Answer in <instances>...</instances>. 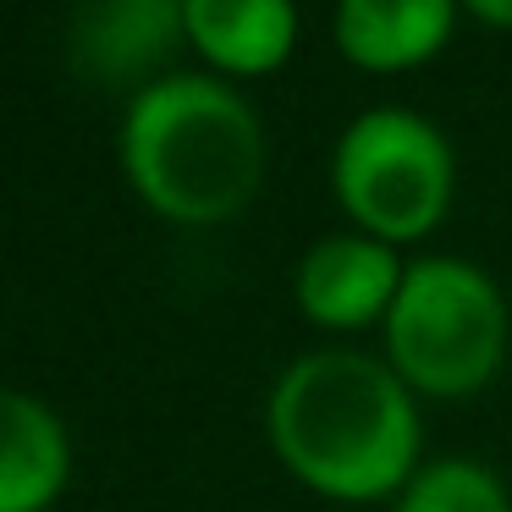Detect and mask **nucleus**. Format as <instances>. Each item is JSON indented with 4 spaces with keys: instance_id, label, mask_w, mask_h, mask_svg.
Returning <instances> with one entry per match:
<instances>
[{
    "instance_id": "obj_1",
    "label": "nucleus",
    "mask_w": 512,
    "mask_h": 512,
    "mask_svg": "<svg viewBox=\"0 0 512 512\" xmlns=\"http://www.w3.org/2000/svg\"><path fill=\"white\" fill-rule=\"evenodd\" d=\"M265 430L287 474L331 501L402 496L419 474L413 386L369 353L325 347L281 369Z\"/></svg>"
},
{
    "instance_id": "obj_2",
    "label": "nucleus",
    "mask_w": 512,
    "mask_h": 512,
    "mask_svg": "<svg viewBox=\"0 0 512 512\" xmlns=\"http://www.w3.org/2000/svg\"><path fill=\"white\" fill-rule=\"evenodd\" d=\"M122 166L155 215L182 226H221L259 193L265 133L248 100L221 78L166 72L127 105Z\"/></svg>"
},
{
    "instance_id": "obj_3",
    "label": "nucleus",
    "mask_w": 512,
    "mask_h": 512,
    "mask_svg": "<svg viewBox=\"0 0 512 512\" xmlns=\"http://www.w3.org/2000/svg\"><path fill=\"white\" fill-rule=\"evenodd\" d=\"M386 358L424 397H468L507 358L501 287L468 259H413L386 314Z\"/></svg>"
},
{
    "instance_id": "obj_4",
    "label": "nucleus",
    "mask_w": 512,
    "mask_h": 512,
    "mask_svg": "<svg viewBox=\"0 0 512 512\" xmlns=\"http://www.w3.org/2000/svg\"><path fill=\"white\" fill-rule=\"evenodd\" d=\"M331 188L364 237L413 243L435 232L457 188V160L441 127L413 111H364L331 155Z\"/></svg>"
},
{
    "instance_id": "obj_5",
    "label": "nucleus",
    "mask_w": 512,
    "mask_h": 512,
    "mask_svg": "<svg viewBox=\"0 0 512 512\" xmlns=\"http://www.w3.org/2000/svg\"><path fill=\"white\" fill-rule=\"evenodd\" d=\"M402 259L391 243L364 232L320 237L298 265V309L325 331H364L369 320H386L402 287Z\"/></svg>"
},
{
    "instance_id": "obj_6",
    "label": "nucleus",
    "mask_w": 512,
    "mask_h": 512,
    "mask_svg": "<svg viewBox=\"0 0 512 512\" xmlns=\"http://www.w3.org/2000/svg\"><path fill=\"white\" fill-rule=\"evenodd\" d=\"M182 39H188L182 0H83L72 17V61L94 83L149 78L166 67Z\"/></svg>"
},
{
    "instance_id": "obj_7",
    "label": "nucleus",
    "mask_w": 512,
    "mask_h": 512,
    "mask_svg": "<svg viewBox=\"0 0 512 512\" xmlns=\"http://www.w3.org/2000/svg\"><path fill=\"white\" fill-rule=\"evenodd\" d=\"M182 23H188L193 50L232 78L276 72L298 45L292 0H182Z\"/></svg>"
},
{
    "instance_id": "obj_8",
    "label": "nucleus",
    "mask_w": 512,
    "mask_h": 512,
    "mask_svg": "<svg viewBox=\"0 0 512 512\" xmlns=\"http://www.w3.org/2000/svg\"><path fill=\"white\" fill-rule=\"evenodd\" d=\"M457 0H336V45L364 72L424 67L452 39Z\"/></svg>"
},
{
    "instance_id": "obj_9",
    "label": "nucleus",
    "mask_w": 512,
    "mask_h": 512,
    "mask_svg": "<svg viewBox=\"0 0 512 512\" xmlns=\"http://www.w3.org/2000/svg\"><path fill=\"white\" fill-rule=\"evenodd\" d=\"M67 474L72 441L61 413L28 391H0V512H45Z\"/></svg>"
},
{
    "instance_id": "obj_10",
    "label": "nucleus",
    "mask_w": 512,
    "mask_h": 512,
    "mask_svg": "<svg viewBox=\"0 0 512 512\" xmlns=\"http://www.w3.org/2000/svg\"><path fill=\"white\" fill-rule=\"evenodd\" d=\"M397 512H512L507 485L474 457L424 463L397 496Z\"/></svg>"
},
{
    "instance_id": "obj_11",
    "label": "nucleus",
    "mask_w": 512,
    "mask_h": 512,
    "mask_svg": "<svg viewBox=\"0 0 512 512\" xmlns=\"http://www.w3.org/2000/svg\"><path fill=\"white\" fill-rule=\"evenodd\" d=\"M463 12L485 28H512V0H463Z\"/></svg>"
}]
</instances>
